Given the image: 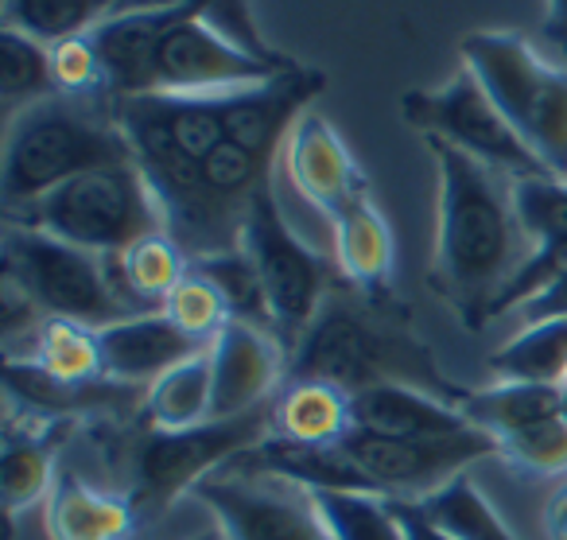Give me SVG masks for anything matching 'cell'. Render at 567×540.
Wrapping results in <instances>:
<instances>
[{
  "instance_id": "obj_7",
  "label": "cell",
  "mask_w": 567,
  "mask_h": 540,
  "mask_svg": "<svg viewBox=\"0 0 567 540\" xmlns=\"http://www.w3.org/2000/svg\"><path fill=\"white\" fill-rule=\"evenodd\" d=\"M4 281H12L43 319H71L102 330L136 315L121 299L105 257L32 226H4Z\"/></svg>"
},
{
  "instance_id": "obj_23",
  "label": "cell",
  "mask_w": 567,
  "mask_h": 540,
  "mask_svg": "<svg viewBox=\"0 0 567 540\" xmlns=\"http://www.w3.org/2000/svg\"><path fill=\"white\" fill-rule=\"evenodd\" d=\"M105 265H110V276H113V284H117L121 299H125L136 315H144V312H159V307H164L172 288L187 276L190 261H187V253L159 230V234H148L136 245H128L117 257H105Z\"/></svg>"
},
{
  "instance_id": "obj_30",
  "label": "cell",
  "mask_w": 567,
  "mask_h": 540,
  "mask_svg": "<svg viewBox=\"0 0 567 540\" xmlns=\"http://www.w3.org/2000/svg\"><path fill=\"white\" fill-rule=\"evenodd\" d=\"M420 509H424V513L432 517L443 532H451L455 540H517L509 524L494 513L486 493H482L466 475H458L455 482L435 490L432 498H424Z\"/></svg>"
},
{
  "instance_id": "obj_1",
  "label": "cell",
  "mask_w": 567,
  "mask_h": 540,
  "mask_svg": "<svg viewBox=\"0 0 567 540\" xmlns=\"http://www.w3.org/2000/svg\"><path fill=\"white\" fill-rule=\"evenodd\" d=\"M440 172V218L427 284L466 330L494 323V304L528 261L509 175L466 156L447 141L424 136Z\"/></svg>"
},
{
  "instance_id": "obj_36",
  "label": "cell",
  "mask_w": 567,
  "mask_h": 540,
  "mask_svg": "<svg viewBox=\"0 0 567 540\" xmlns=\"http://www.w3.org/2000/svg\"><path fill=\"white\" fill-rule=\"evenodd\" d=\"M203 20L218 35H226L234 48L249 51V55L268 59V63H284V59H288L265 40V32H260L257 20H252V12H249V0H206Z\"/></svg>"
},
{
  "instance_id": "obj_43",
  "label": "cell",
  "mask_w": 567,
  "mask_h": 540,
  "mask_svg": "<svg viewBox=\"0 0 567 540\" xmlns=\"http://www.w3.org/2000/svg\"><path fill=\"white\" fill-rule=\"evenodd\" d=\"M559 420L567 424V385H564V393H559Z\"/></svg>"
},
{
  "instance_id": "obj_9",
  "label": "cell",
  "mask_w": 567,
  "mask_h": 540,
  "mask_svg": "<svg viewBox=\"0 0 567 540\" xmlns=\"http://www.w3.org/2000/svg\"><path fill=\"white\" fill-rule=\"evenodd\" d=\"M401 118L416 129L420 136H435L466 156L482 160L494 172L509 180H544V164L533 156L517 129L505 121V113L494 105L486 86L471 67H458L443 86L435 90H409L401 98Z\"/></svg>"
},
{
  "instance_id": "obj_17",
  "label": "cell",
  "mask_w": 567,
  "mask_h": 540,
  "mask_svg": "<svg viewBox=\"0 0 567 540\" xmlns=\"http://www.w3.org/2000/svg\"><path fill=\"white\" fill-rule=\"evenodd\" d=\"M97 350H102V374L110 381L148 389L167 369L190 361L206 346L183 335L164 312H144L97 330Z\"/></svg>"
},
{
  "instance_id": "obj_37",
  "label": "cell",
  "mask_w": 567,
  "mask_h": 540,
  "mask_svg": "<svg viewBox=\"0 0 567 540\" xmlns=\"http://www.w3.org/2000/svg\"><path fill=\"white\" fill-rule=\"evenodd\" d=\"M513 315L520 319V327H528V323L567 319V268L559 276H551L540 292H533V296H528Z\"/></svg>"
},
{
  "instance_id": "obj_32",
  "label": "cell",
  "mask_w": 567,
  "mask_h": 540,
  "mask_svg": "<svg viewBox=\"0 0 567 540\" xmlns=\"http://www.w3.org/2000/svg\"><path fill=\"white\" fill-rule=\"evenodd\" d=\"M190 268L203 273L206 281L221 292V299H226L234 319L252 323V327H265L276 335L265 288H260L257 268H252V261L245 257V249H229V253H214V257H203V261H190Z\"/></svg>"
},
{
  "instance_id": "obj_19",
  "label": "cell",
  "mask_w": 567,
  "mask_h": 540,
  "mask_svg": "<svg viewBox=\"0 0 567 540\" xmlns=\"http://www.w3.org/2000/svg\"><path fill=\"white\" fill-rule=\"evenodd\" d=\"M334 237V268L347 281V288L373 299H393V230L373 198H362L347 214L331 222Z\"/></svg>"
},
{
  "instance_id": "obj_20",
  "label": "cell",
  "mask_w": 567,
  "mask_h": 540,
  "mask_svg": "<svg viewBox=\"0 0 567 540\" xmlns=\"http://www.w3.org/2000/svg\"><path fill=\"white\" fill-rule=\"evenodd\" d=\"M350 412H354V428L404 439H443L471 428L458 405H447V400L424 389H409V385H378V389L354 393Z\"/></svg>"
},
{
  "instance_id": "obj_18",
  "label": "cell",
  "mask_w": 567,
  "mask_h": 540,
  "mask_svg": "<svg viewBox=\"0 0 567 540\" xmlns=\"http://www.w3.org/2000/svg\"><path fill=\"white\" fill-rule=\"evenodd\" d=\"M71 431L74 420H63V416H55V420H48V416H40V420L9 416V424H4V459H0V501H4L9 521H17L24 509L51 498L59 482L55 462Z\"/></svg>"
},
{
  "instance_id": "obj_21",
  "label": "cell",
  "mask_w": 567,
  "mask_h": 540,
  "mask_svg": "<svg viewBox=\"0 0 567 540\" xmlns=\"http://www.w3.org/2000/svg\"><path fill=\"white\" fill-rule=\"evenodd\" d=\"M43 524L51 540H128L141 517L125 493L97 490L74 470H63L43 501Z\"/></svg>"
},
{
  "instance_id": "obj_31",
  "label": "cell",
  "mask_w": 567,
  "mask_h": 540,
  "mask_svg": "<svg viewBox=\"0 0 567 540\" xmlns=\"http://www.w3.org/2000/svg\"><path fill=\"white\" fill-rule=\"evenodd\" d=\"M331 540H404L393 501L365 490H311Z\"/></svg>"
},
{
  "instance_id": "obj_16",
  "label": "cell",
  "mask_w": 567,
  "mask_h": 540,
  "mask_svg": "<svg viewBox=\"0 0 567 540\" xmlns=\"http://www.w3.org/2000/svg\"><path fill=\"white\" fill-rule=\"evenodd\" d=\"M520 230L528 237V261L497 296L494 319L513 315L533 292H540L551 276L567 268V180H517L513 183Z\"/></svg>"
},
{
  "instance_id": "obj_26",
  "label": "cell",
  "mask_w": 567,
  "mask_h": 540,
  "mask_svg": "<svg viewBox=\"0 0 567 540\" xmlns=\"http://www.w3.org/2000/svg\"><path fill=\"white\" fill-rule=\"evenodd\" d=\"M489 369L502 381L564 385L567 374V319L528 323L502 350L489 354Z\"/></svg>"
},
{
  "instance_id": "obj_5",
  "label": "cell",
  "mask_w": 567,
  "mask_h": 540,
  "mask_svg": "<svg viewBox=\"0 0 567 540\" xmlns=\"http://www.w3.org/2000/svg\"><path fill=\"white\" fill-rule=\"evenodd\" d=\"M458 55L544 172L567 180V67L548 63L517 32H474L458 43Z\"/></svg>"
},
{
  "instance_id": "obj_40",
  "label": "cell",
  "mask_w": 567,
  "mask_h": 540,
  "mask_svg": "<svg viewBox=\"0 0 567 540\" xmlns=\"http://www.w3.org/2000/svg\"><path fill=\"white\" fill-rule=\"evenodd\" d=\"M544 32L567 55V0H544Z\"/></svg>"
},
{
  "instance_id": "obj_2",
  "label": "cell",
  "mask_w": 567,
  "mask_h": 540,
  "mask_svg": "<svg viewBox=\"0 0 567 540\" xmlns=\"http://www.w3.org/2000/svg\"><path fill=\"white\" fill-rule=\"evenodd\" d=\"M288 381H327L347 397L378 385H409L458 408L471 397L435 361L401 299H373L354 288H331L288 354Z\"/></svg>"
},
{
  "instance_id": "obj_3",
  "label": "cell",
  "mask_w": 567,
  "mask_h": 540,
  "mask_svg": "<svg viewBox=\"0 0 567 540\" xmlns=\"http://www.w3.org/2000/svg\"><path fill=\"white\" fill-rule=\"evenodd\" d=\"M133 164L125 133L117 129L110 98H48L9 118L4 160H0V198L4 211L35 203L94 167Z\"/></svg>"
},
{
  "instance_id": "obj_11",
  "label": "cell",
  "mask_w": 567,
  "mask_h": 540,
  "mask_svg": "<svg viewBox=\"0 0 567 540\" xmlns=\"http://www.w3.org/2000/svg\"><path fill=\"white\" fill-rule=\"evenodd\" d=\"M342 455L362 470L373 493L381 498H404L424 501L466 467L486 455H497V439L478 428H466L458 436L443 439H404V436H381L370 428H350L347 439H339Z\"/></svg>"
},
{
  "instance_id": "obj_41",
  "label": "cell",
  "mask_w": 567,
  "mask_h": 540,
  "mask_svg": "<svg viewBox=\"0 0 567 540\" xmlns=\"http://www.w3.org/2000/svg\"><path fill=\"white\" fill-rule=\"evenodd\" d=\"M179 4H190V0H121L117 12H156V9H179Z\"/></svg>"
},
{
  "instance_id": "obj_39",
  "label": "cell",
  "mask_w": 567,
  "mask_h": 540,
  "mask_svg": "<svg viewBox=\"0 0 567 540\" xmlns=\"http://www.w3.org/2000/svg\"><path fill=\"white\" fill-rule=\"evenodd\" d=\"M540 524H544V537L548 540H567V482L548 493Z\"/></svg>"
},
{
  "instance_id": "obj_8",
  "label": "cell",
  "mask_w": 567,
  "mask_h": 540,
  "mask_svg": "<svg viewBox=\"0 0 567 540\" xmlns=\"http://www.w3.org/2000/svg\"><path fill=\"white\" fill-rule=\"evenodd\" d=\"M241 249L252 261L260 288H265L276 338L284 343V350L292 354V346L311 327V319L319 315L334 284L327 261L288 226L272 195V183L252 198L241 230Z\"/></svg>"
},
{
  "instance_id": "obj_33",
  "label": "cell",
  "mask_w": 567,
  "mask_h": 540,
  "mask_svg": "<svg viewBox=\"0 0 567 540\" xmlns=\"http://www.w3.org/2000/svg\"><path fill=\"white\" fill-rule=\"evenodd\" d=\"M159 312H164L167 319L183 330V335H190L203 346H210L214 338L221 335V327L234 319L229 307H226V299H221V292L214 288L203 273H195V268H187V276L175 284L172 296L164 299Z\"/></svg>"
},
{
  "instance_id": "obj_13",
  "label": "cell",
  "mask_w": 567,
  "mask_h": 540,
  "mask_svg": "<svg viewBox=\"0 0 567 540\" xmlns=\"http://www.w3.org/2000/svg\"><path fill=\"white\" fill-rule=\"evenodd\" d=\"M327 86V74L316 67H292L257 86H241L221 94V129L226 141L257 152L265 160H276L284 152V141L292 125L311 110Z\"/></svg>"
},
{
  "instance_id": "obj_38",
  "label": "cell",
  "mask_w": 567,
  "mask_h": 540,
  "mask_svg": "<svg viewBox=\"0 0 567 540\" xmlns=\"http://www.w3.org/2000/svg\"><path fill=\"white\" fill-rule=\"evenodd\" d=\"M389 501H393V513H396V521H401L404 540H455L420 509V501H404V498H389Z\"/></svg>"
},
{
  "instance_id": "obj_42",
  "label": "cell",
  "mask_w": 567,
  "mask_h": 540,
  "mask_svg": "<svg viewBox=\"0 0 567 540\" xmlns=\"http://www.w3.org/2000/svg\"><path fill=\"white\" fill-rule=\"evenodd\" d=\"M190 540H229V537L218 529V524H214V529H203V532H198V537H190Z\"/></svg>"
},
{
  "instance_id": "obj_34",
  "label": "cell",
  "mask_w": 567,
  "mask_h": 540,
  "mask_svg": "<svg viewBox=\"0 0 567 540\" xmlns=\"http://www.w3.org/2000/svg\"><path fill=\"white\" fill-rule=\"evenodd\" d=\"M497 455L525 475H564L567 470V424L548 416L540 424L497 439Z\"/></svg>"
},
{
  "instance_id": "obj_28",
  "label": "cell",
  "mask_w": 567,
  "mask_h": 540,
  "mask_svg": "<svg viewBox=\"0 0 567 540\" xmlns=\"http://www.w3.org/2000/svg\"><path fill=\"white\" fill-rule=\"evenodd\" d=\"M0 98H4L9 118H17L28 105L55 98L48 43L32 40V35L17 32V28L0 32Z\"/></svg>"
},
{
  "instance_id": "obj_27",
  "label": "cell",
  "mask_w": 567,
  "mask_h": 540,
  "mask_svg": "<svg viewBox=\"0 0 567 540\" xmlns=\"http://www.w3.org/2000/svg\"><path fill=\"white\" fill-rule=\"evenodd\" d=\"M117 4L121 0H4V28L55 48L74 35H90L117 12Z\"/></svg>"
},
{
  "instance_id": "obj_35",
  "label": "cell",
  "mask_w": 567,
  "mask_h": 540,
  "mask_svg": "<svg viewBox=\"0 0 567 540\" xmlns=\"http://www.w3.org/2000/svg\"><path fill=\"white\" fill-rule=\"evenodd\" d=\"M51 79H55V94L63 98H110L102 55L90 35H74L51 48Z\"/></svg>"
},
{
  "instance_id": "obj_14",
  "label": "cell",
  "mask_w": 567,
  "mask_h": 540,
  "mask_svg": "<svg viewBox=\"0 0 567 540\" xmlns=\"http://www.w3.org/2000/svg\"><path fill=\"white\" fill-rule=\"evenodd\" d=\"M284 172L292 180V187L323 214L327 222H334L339 214H347L350 206H358L370 195V180L358 167V160L350 156V149L342 144V136L331 129V121L319 113H303L292 125L288 141H284Z\"/></svg>"
},
{
  "instance_id": "obj_12",
  "label": "cell",
  "mask_w": 567,
  "mask_h": 540,
  "mask_svg": "<svg viewBox=\"0 0 567 540\" xmlns=\"http://www.w3.org/2000/svg\"><path fill=\"white\" fill-rule=\"evenodd\" d=\"M203 9L195 17L179 20L164 35L156 51V67H152L148 94H229V90L257 86V82H268L276 74L300 67L296 59L268 63V59L234 48L226 35H218L206 24Z\"/></svg>"
},
{
  "instance_id": "obj_4",
  "label": "cell",
  "mask_w": 567,
  "mask_h": 540,
  "mask_svg": "<svg viewBox=\"0 0 567 540\" xmlns=\"http://www.w3.org/2000/svg\"><path fill=\"white\" fill-rule=\"evenodd\" d=\"M268 436H272V405L183 431L152 428L144 420L136 428H110L105 447H110L113 470L125 475V486L117 493L133 501L141 521H152V517H164L167 506H175L183 493H195L203 478L249 455Z\"/></svg>"
},
{
  "instance_id": "obj_22",
  "label": "cell",
  "mask_w": 567,
  "mask_h": 540,
  "mask_svg": "<svg viewBox=\"0 0 567 540\" xmlns=\"http://www.w3.org/2000/svg\"><path fill=\"white\" fill-rule=\"evenodd\" d=\"M354 428L350 397L327 381H288L272 400V436L288 444H339Z\"/></svg>"
},
{
  "instance_id": "obj_10",
  "label": "cell",
  "mask_w": 567,
  "mask_h": 540,
  "mask_svg": "<svg viewBox=\"0 0 567 540\" xmlns=\"http://www.w3.org/2000/svg\"><path fill=\"white\" fill-rule=\"evenodd\" d=\"M190 498L210 509L229 540H331L316 493L268 470L229 462L203 478Z\"/></svg>"
},
{
  "instance_id": "obj_15",
  "label": "cell",
  "mask_w": 567,
  "mask_h": 540,
  "mask_svg": "<svg viewBox=\"0 0 567 540\" xmlns=\"http://www.w3.org/2000/svg\"><path fill=\"white\" fill-rule=\"evenodd\" d=\"M214 369V420L268 408L276 385L288 381V350L265 327L229 319L210 343Z\"/></svg>"
},
{
  "instance_id": "obj_24",
  "label": "cell",
  "mask_w": 567,
  "mask_h": 540,
  "mask_svg": "<svg viewBox=\"0 0 567 540\" xmlns=\"http://www.w3.org/2000/svg\"><path fill=\"white\" fill-rule=\"evenodd\" d=\"M141 420L152 428L183 431L214 420V369H210V346L195 354L183 366L167 369L159 381L148 385L144 393Z\"/></svg>"
},
{
  "instance_id": "obj_29",
  "label": "cell",
  "mask_w": 567,
  "mask_h": 540,
  "mask_svg": "<svg viewBox=\"0 0 567 540\" xmlns=\"http://www.w3.org/2000/svg\"><path fill=\"white\" fill-rule=\"evenodd\" d=\"M35 354L32 361L48 369L59 381H102V350H97V330L71 319H43V327L32 335Z\"/></svg>"
},
{
  "instance_id": "obj_44",
  "label": "cell",
  "mask_w": 567,
  "mask_h": 540,
  "mask_svg": "<svg viewBox=\"0 0 567 540\" xmlns=\"http://www.w3.org/2000/svg\"><path fill=\"white\" fill-rule=\"evenodd\" d=\"M564 385H567V374H564Z\"/></svg>"
},
{
  "instance_id": "obj_25",
  "label": "cell",
  "mask_w": 567,
  "mask_h": 540,
  "mask_svg": "<svg viewBox=\"0 0 567 540\" xmlns=\"http://www.w3.org/2000/svg\"><path fill=\"white\" fill-rule=\"evenodd\" d=\"M559 393L564 385H533V381H497L489 389H471L463 400V416L471 428L502 439L513 431L559 416Z\"/></svg>"
},
{
  "instance_id": "obj_6",
  "label": "cell",
  "mask_w": 567,
  "mask_h": 540,
  "mask_svg": "<svg viewBox=\"0 0 567 540\" xmlns=\"http://www.w3.org/2000/svg\"><path fill=\"white\" fill-rule=\"evenodd\" d=\"M9 222L43 230L97 257H117L141 237L164 230L156 195L136 164L94 167L86 175H74L63 187L12 211Z\"/></svg>"
}]
</instances>
